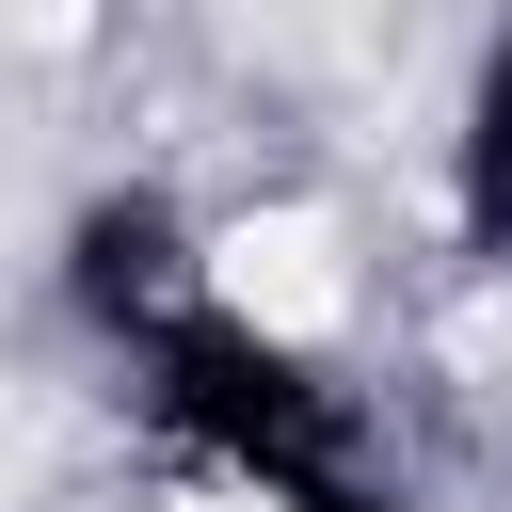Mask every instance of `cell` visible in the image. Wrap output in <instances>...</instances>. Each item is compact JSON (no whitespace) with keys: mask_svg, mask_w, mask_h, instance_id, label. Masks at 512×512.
I'll return each instance as SVG.
<instances>
[{"mask_svg":"<svg viewBox=\"0 0 512 512\" xmlns=\"http://www.w3.org/2000/svg\"><path fill=\"white\" fill-rule=\"evenodd\" d=\"M272 512H432V496L368 448V464H320V480H304V496H272Z\"/></svg>","mask_w":512,"mask_h":512,"instance_id":"obj_4","label":"cell"},{"mask_svg":"<svg viewBox=\"0 0 512 512\" xmlns=\"http://www.w3.org/2000/svg\"><path fill=\"white\" fill-rule=\"evenodd\" d=\"M448 224L480 272H512V16H480L464 80H448Z\"/></svg>","mask_w":512,"mask_h":512,"instance_id":"obj_3","label":"cell"},{"mask_svg":"<svg viewBox=\"0 0 512 512\" xmlns=\"http://www.w3.org/2000/svg\"><path fill=\"white\" fill-rule=\"evenodd\" d=\"M48 288H64V320L112 352V336H144L160 304L208 288V224H192L160 176H96V192L64 208V240H48Z\"/></svg>","mask_w":512,"mask_h":512,"instance_id":"obj_2","label":"cell"},{"mask_svg":"<svg viewBox=\"0 0 512 512\" xmlns=\"http://www.w3.org/2000/svg\"><path fill=\"white\" fill-rule=\"evenodd\" d=\"M112 384H128V416L176 448V464H208L224 496H304L320 464H368L384 432H368V400L288 336V320H256L224 272L192 288V304H160L144 336H112Z\"/></svg>","mask_w":512,"mask_h":512,"instance_id":"obj_1","label":"cell"}]
</instances>
